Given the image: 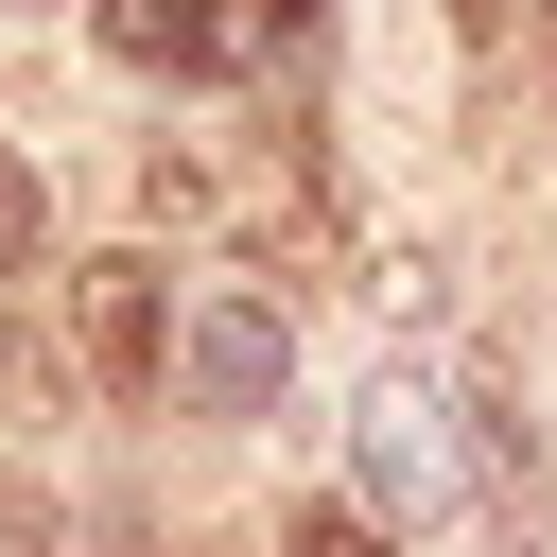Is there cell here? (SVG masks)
Wrapping results in <instances>:
<instances>
[{
	"mask_svg": "<svg viewBox=\"0 0 557 557\" xmlns=\"http://www.w3.org/2000/svg\"><path fill=\"white\" fill-rule=\"evenodd\" d=\"M348 470H366V522H418V540H435V505H453V400H435V383H366Z\"/></svg>",
	"mask_w": 557,
	"mask_h": 557,
	"instance_id": "6da1fadb",
	"label": "cell"
},
{
	"mask_svg": "<svg viewBox=\"0 0 557 557\" xmlns=\"http://www.w3.org/2000/svg\"><path fill=\"white\" fill-rule=\"evenodd\" d=\"M278 383H296V313H278V296H209V313H191V400H209V418H261Z\"/></svg>",
	"mask_w": 557,
	"mask_h": 557,
	"instance_id": "7a4b0ae2",
	"label": "cell"
},
{
	"mask_svg": "<svg viewBox=\"0 0 557 557\" xmlns=\"http://www.w3.org/2000/svg\"><path fill=\"white\" fill-rule=\"evenodd\" d=\"M104 52L157 70V87H226V70H244V17H226V0H104Z\"/></svg>",
	"mask_w": 557,
	"mask_h": 557,
	"instance_id": "3957f363",
	"label": "cell"
},
{
	"mask_svg": "<svg viewBox=\"0 0 557 557\" xmlns=\"http://www.w3.org/2000/svg\"><path fill=\"white\" fill-rule=\"evenodd\" d=\"M87 366H104L122 400H157V366H174V296H157V261H139V244L87 278Z\"/></svg>",
	"mask_w": 557,
	"mask_h": 557,
	"instance_id": "277c9868",
	"label": "cell"
},
{
	"mask_svg": "<svg viewBox=\"0 0 557 557\" xmlns=\"http://www.w3.org/2000/svg\"><path fill=\"white\" fill-rule=\"evenodd\" d=\"M470 453H487V505H505V540H540V435H522V400H505V383H470Z\"/></svg>",
	"mask_w": 557,
	"mask_h": 557,
	"instance_id": "5b68a950",
	"label": "cell"
},
{
	"mask_svg": "<svg viewBox=\"0 0 557 557\" xmlns=\"http://www.w3.org/2000/svg\"><path fill=\"white\" fill-rule=\"evenodd\" d=\"M313 35H331V0H244V52H278V70H296Z\"/></svg>",
	"mask_w": 557,
	"mask_h": 557,
	"instance_id": "8992f818",
	"label": "cell"
},
{
	"mask_svg": "<svg viewBox=\"0 0 557 557\" xmlns=\"http://www.w3.org/2000/svg\"><path fill=\"white\" fill-rule=\"evenodd\" d=\"M35 226H52V209H35V157H17V139H0V278H17V261H35Z\"/></svg>",
	"mask_w": 557,
	"mask_h": 557,
	"instance_id": "52a82bcc",
	"label": "cell"
},
{
	"mask_svg": "<svg viewBox=\"0 0 557 557\" xmlns=\"http://www.w3.org/2000/svg\"><path fill=\"white\" fill-rule=\"evenodd\" d=\"M296 557H383V522H366V505H313V522H296Z\"/></svg>",
	"mask_w": 557,
	"mask_h": 557,
	"instance_id": "ba28073f",
	"label": "cell"
},
{
	"mask_svg": "<svg viewBox=\"0 0 557 557\" xmlns=\"http://www.w3.org/2000/svg\"><path fill=\"white\" fill-rule=\"evenodd\" d=\"M0 17H35V0H0Z\"/></svg>",
	"mask_w": 557,
	"mask_h": 557,
	"instance_id": "9c48e42d",
	"label": "cell"
},
{
	"mask_svg": "<svg viewBox=\"0 0 557 557\" xmlns=\"http://www.w3.org/2000/svg\"><path fill=\"white\" fill-rule=\"evenodd\" d=\"M0 348H17V331H0Z\"/></svg>",
	"mask_w": 557,
	"mask_h": 557,
	"instance_id": "30bf717a",
	"label": "cell"
}]
</instances>
